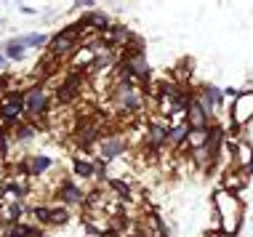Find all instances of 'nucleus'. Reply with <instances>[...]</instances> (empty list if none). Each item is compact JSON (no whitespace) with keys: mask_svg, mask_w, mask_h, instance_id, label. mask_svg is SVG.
<instances>
[{"mask_svg":"<svg viewBox=\"0 0 253 237\" xmlns=\"http://www.w3.org/2000/svg\"><path fill=\"white\" fill-rule=\"evenodd\" d=\"M213 211L218 219V229L224 235H235L240 229L243 221V200L237 198V192H229V189L218 187L213 192Z\"/></svg>","mask_w":253,"mask_h":237,"instance_id":"f257e3e1","label":"nucleus"},{"mask_svg":"<svg viewBox=\"0 0 253 237\" xmlns=\"http://www.w3.org/2000/svg\"><path fill=\"white\" fill-rule=\"evenodd\" d=\"M51 115V91L43 83H35L24 91V120L32 125L43 123Z\"/></svg>","mask_w":253,"mask_h":237,"instance_id":"f03ea898","label":"nucleus"},{"mask_svg":"<svg viewBox=\"0 0 253 237\" xmlns=\"http://www.w3.org/2000/svg\"><path fill=\"white\" fill-rule=\"evenodd\" d=\"M83 38H85V32L80 24H72V27H67V30L56 32L48 43V56H53L56 62H61V59H67V56H75V51L83 45Z\"/></svg>","mask_w":253,"mask_h":237,"instance_id":"7ed1b4c3","label":"nucleus"},{"mask_svg":"<svg viewBox=\"0 0 253 237\" xmlns=\"http://www.w3.org/2000/svg\"><path fill=\"white\" fill-rule=\"evenodd\" d=\"M112 104L118 112L141 115L144 110V93L136 83H115L112 85Z\"/></svg>","mask_w":253,"mask_h":237,"instance_id":"20e7f679","label":"nucleus"},{"mask_svg":"<svg viewBox=\"0 0 253 237\" xmlns=\"http://www.w3.org/2000/svg\"><path fill=\"white\" fill-rule=\"evenodd\" d=\"M24 120V91L19 88H8L0 96V123L13 128L16 123Z\"/></svg>","mask_w":253,"mask_h":237,"instance_id":"39448f33","label":"nucleus"},{"mask_svg":"<svg viewBox=\"0 0 253 237\" xmlns=\"http://www.w3.org/2000/svg\"><path fill=\"white\" fill-rule=\"evenodd\" d=\"M53 195H56L59 205H64V208H83L88 202V192L80 187L78 179H61Z\"/></svg>","mask_w":253,"mask_h":237,"instance_id":"423d86ee","label":"nucleus"},{"mask_svg":"<svg viewBox=\"0 0 253 237\" xmlns=\"http://www.w3.org/2000/svg\"><path fill=\"white\" fill-rule=\"evenodd\" d=\"M168 131H170V123L163 118H155L152 123H147L144 128V150L149 155H157L168 147Z\"/></svg>","mask_w":253,"mask_h":237,"instance_id":"0eeeda50","label":"nucleus"},{"mask_svg":"<svg viewBox=\"0 0 253 237\" xmlns=\"http://www.w3.org/2000/svg\"><path fill=\"white\" fill-rule=\"evenodd\" d=\"M126 150H128L126 136H120V133H104L93 152H96V158H99L101 162H107V165H109V162L120 160L123 155H126Z\"/></svg>","mask_w":253,"mask_h":237,"instance_id":"6e6552de","label":"nucleus"},{"mask_svg":"<svg viewBox=\"0 0 253 237\" xmlns=\"http://www.w3.org/2000/svg\"><path fill=\"white\" fill-rule=\"evenodd\" d=\"M118 62L128 70V75H131V80L136 85H141L149 80V64H147L144 53H120Z\"/></svg>","mask_w":253,"mask_h":237,"instance_id":"1a4fd4ad","label":"nucleus"},{"mask_svg":"<svg viewBox=\"0 0 253 237\" xmlns=\"http://www.w3.org/2000/svg\"><path fill=\"white\" fill-rule=\"evenodd\" d=\"M251 120H253V88L240 91L235 96V101H232V123L240 128L245 123H251Z\"/></svg>","mask_w":253,"mask_h":237,"instance_id":"9d476101","label":"nucleus"},{"mask_svg":"<svg viewBox=\"0 0 253 237\" xmlns=\"http://www.w3.org/2000/svg\"><path fill=\"white\" fill-rule=\"evenodd\" d=\"M80 93H83V75L72 72V75H67V78L59 83V88H56V101H59V104H72L75 99H80Z\"/></svg>","mask_w":253,"mask_h":237,"instance_id":"9b49d317","label":"nucleus"},{"mask_svg":"<svg viewBox=\"0 0 253 237\" xmlns=\"http://www.w3.org/2000/svg\"><path fill=\"white\" fill-rule=\"evenodd\" d=\"M187 123H189V128H208L211 123H213V115H211L200 101H197V96H192V101H189Z\"/></svg>","mask_w":253,"mask_h":237,"instance_id":"f8f14e48","label":"nucleus"},{"mask_svg":"<svg viewBox=\"0 0 253 237\" xmlns=\"http://www.w3.org/2000/svg\"><path fill=\"white\" fill-rule=\"evenodd\" d=\"M187 139H189V123L187 120H179V123H170V131H168V150H189L187 147Z\"/></svg>","mask_w":253,"mask_h":237,"instance_id":"ddd939ff","label":"nucleus"},{"mask_svg":"<svg viewBox=\"0 0 253 237\" xmlns=\"http://www.w3.org/2000/svg\"><path fill=\"white\" fill-rule=\"evenodd\" d=\"M232 165L240 168V171H248V168L253 165V147L248 144V141H240V144L232 150Z\"/></svg>","mask_w":253,"mask_h":237,"instance_id":"4468645a","label":"nucleus"},{"mask_svg":"<svg viewBox=\"0 0 253 237\" xmlns=\"http://www.w3.org/2000/svg\"><path fill=\"white\" fill-rule=\"evenodd\" d=\"M35 133H38V125L27 123V120H22V123H16L11 128V139H13V144H19V147L30 144V141L35 139Z\"/></svg>","mask_w":253,"mask_h":237,"instance_id":"2eb2a0df","label":"nucleus"},{"mask_svg":"<svg viewBox=\"0 0 253 237\" xmlns=\"http://www.w3.org/2000/svg\"><path fill=\"white\" fill-rule=\"evenodd\" d=\"M245 181H248V176H245V171H240V168H227L221 176V187L224 189H229V192H237V189H243L245 187Z\"/></svg>","mask_w":253,"mask_h":237,"instance_id":"dca6fc26","label":"nucleus"},{"mask_svg":"<svg viewBox=\"0 0 253 237\" xmlns=\"http://www.w3.org/2000/svg\"><path fill=\"white\" fill-rule=\"evenodd\" d=\"M72 176H78V179H99L96 162H93V160H83L80 155H78V158H72Z\"/></svg>","mask_w":253,"mask_h":237,"instance_id":"f3484780","label":"nucleus"},{"mask_svg":"<svg viewBox=\"0 0 253 237\" xmlns=\"http://www.w3.org/2000/svg\"><path fill=\"white\" fill-rule=\"evenodd\" d=\"M27 160H30V176H32V179L48 173L53 168V160L48 158V155H27Z\"/></svg>","mask_w":253,"mask_h":237,"instance_id":"a211bd4d","label":"nucleus"},{"mask_svg":"<svg viewBox=\"0 0 253 237\" xmlns=\"http://www.w3.org/2000/svg\"><path fill=\"white\" fill-rule=\"evenodd\" d=\"M51 211H53V205H48V202H35V205H30V216H32V224H38V227H48V221H51Z\"/></svg>","mask_w":253,"mask_h":237,"instance_id":"6ab92c4d","label":"nucleus"},{"mask_svg":"<svg viewBox=\"0 0 253 237\" xmlns=\"http://www.w3.org/2000/svg\"><path fill=\"white\" fill-rule=\"evenodd\" d=\"M24 53H27V45H24L22 38H11L8 43L3 45V56L11 59V62H19V59H24Z\"/></svg>","mask_w":253,"mask_h":237,"instance_id":"aec40b11","label":"nucleus"},{"mask_svg":"<svg viewBox=\"0 0 253 237\" xmlns=\"http://www.w3.org/2000/svg\"><path fill=\"white\" fill-rule=\"evenodd\" d=\"M107 187L118 195L120 202H128V200L133 198V189H131V184H128L126 179H107Z\"/></svg>","mask_w":253,"mask_h":237,"instance_id":"412c9836","label":"nucleus"},{"mask_svg":"<svg viewBox=\"0 0 253 237\" xmlns=\"http://www.w3.org/2000/svg\"><path fill=\"white\" fill-rule=\"evenodd\" d=\"M205 144H208V128H189V139H187L189 152H192V150H203Z\"/></svg>","mask_w":253,"mask_h":237,"instance_id":"4be33fe9","label":"nucleus"},{"mask_svg":"<svg viewBox=\"0 0 253 237\" xmlns=\"http://www.w3.org/2000/svg\"><path fill=\"white\" fill-rule=\"evenodd\" d=\"M38 224H30V221H22V224H13L8 232H3L0 237H35Z\"/></svg>","mask_w":253,"mask_h":237,"instance_id":"5701e85b","label":"nucleus"},{"mask_svg":"<svg viewBox=\"0 0 253 237\" xmlns=\"http://www.w3.org/2000/svg\"><path fill=\"white\" fill-rule=\"evenodd\" d=\"M70 208H64V205H53V211H51V221H48V227H67L70 224Z\"/></svg>","mask_w":253,"mask_h":237,"instance_id":"b1692460","label":"nucleus"},{"mask_svg":"<svg viewBox=\"0 0 253 237\" xmlns=\"http://www.w3.org/2000/svg\"><path fill=\"white\" fill-rule=\"evenodd\" d=\"M13 147V139H11V128L8 125H0V158H8Z\"/></svg>","mask_w":253,"mask_h":237,"instance_id":"393cba45","label":"nucleus"},{"mask_svg":"<svg viewBox=\"0 0 253 237\" xmlns=\"http://www.w3.org/2000/svg\"><path fill=\"white\" fill-rule=\"evenodd\" d=\"M24 45L27 48H43V45H48L51 43V38H45V35H38V32H32V35H24Z\"/></svg>","mask_w":253,"mask_h":237,"instance_id":"a878e982","label":"nucleus"},{"mask_svg":"<svg viewBox=\"0 0 253 237\" xmlns=\"http://www.w3.org/2000/svg\"><path fill=\"white\" fill-rule=\"evenodd\" d=\"M35 237H51L48 232H45V229L43 227H38V232H35Z\"/></svg>","mask_w":253,"mask_h":237,"instance_id":"bb28decb","label":"nucleus"},{"mask_svg":"<svg viewBox=\"0 0 253 237\" xmlns=\"http://www.w3.org/2000/svg\"><path fill=\"white\" fill-rule=\"evenodd\" d=\"M5 62H8V59H5L3 53H0V75H3V67H5Z\"/></svg>","mask_w":253,"mask_h":237,"instance_id":"cd10ccee","label":"nucleus"},{"mask_svg":"<svg viewBox=\"0 0 253 237\" xmlns=\"http://www.w3.org/2000/svg\"><path fill=\"white\" fill-rule=\"evenodd\" d=\"M0 235H3V232H0Z\"/></svg>","mask_w":253,"mask_h":237,"instance_id":"c85d7f7f","label":"nucleus"}]
</instances>
